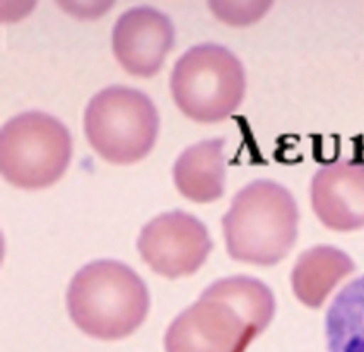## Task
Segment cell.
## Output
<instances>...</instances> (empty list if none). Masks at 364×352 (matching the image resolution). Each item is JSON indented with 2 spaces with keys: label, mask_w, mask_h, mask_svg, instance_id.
<instances>
[{
  "label": "cell",
  "mask_w": 364,
  "mask_h": 352,
  "mask_svg": "<svg viewBox=\"0 0 364 352\" xmlns=\"http://www.w3.org/2000/svg\"><path fill=\"white\" fill-rule=\"evenodd\" d=\"M311 206L332 231L364 228V164L336 161L320 168L311 180Z\"/></svg>",
  "instance_id": "cell-9"
},
{
  "label": "cell",
  "mask_w": 364,
  "mask_h": 352,
  "mask_svg": "<svg viewBox=\"0 0 364 352\" xmlns=\"http://www.w3.org/2000/svg\"><path fill=\"white\" fill-rule=\"evenodd\" d=\"M213 245L205 224L185 210L164 212L149 220L137 240L142 260L168 279L196 274Z\"/></svg>",
  "instance_id": "cell-6"
},
{
  "label": "cell",
  "mask_w": 364,
  "mask_h": 352,
  "mask_svg": "<svg viewBox=\"0 0 364 352\" xmlns=\"http://www.w3.org/2000/svg\"><path fill=\"white\" fill-rule=\"evenodd\" d=\"M200 296L230 304L255 329L257 334H262L269 326L276 311V301L269 287L258 279L245 275L219 279L202 291Z\"/></svg>",
  "instance_id": "cell-13"
},
{
  "label": "cell",
  "mask_w": 364,
  "mask_h": 352,
  "mask_svg": "<svg viewBox=\"0 0 364 352\" xmlns=\"http://www.w3.org/2000/svg\"><path fill=\"white\" fill-rule=\"evenodd\" d=\"M173 43V23L164 12L152 7L129 9L113 28L112 46L118 63L139 78L158 74Z\"/></svg>",
  "instance_id": "cell-8"
},
{
  "label": "cell",
  "mask_w": 364,
  "mask_h": 352,
  "mask_svg": "<svg viewBox=\"0 0 364 352\" xmlns=\"http://www.w3.org/2000/svg\"><path fill=\"white\" fill-rule=\"evenodd\" d=\"M298 220V206L286 186L252 181L235 195L223 218L228 253L243 264H277L294 247Z\"/></svg>",
  "instance_id": "cell-2"
},
{
  "label": "cell",
  "mask_w": 364,
  "mask_h": 352,
  "mask_svg": "<svg viewBox=\"0 0 364 352\" xmlns=\"http://www.w3.org/2000/svg\"><path fill=\"white\" fill-rule=\"evenodd\" d=\"M72 159V135L58 118L26 112L0 130V171L11 185L41 190L63 176Z\"/></svg>",
  "instance_id": "cell-5"
},
{
  "label": "cell",
  "mask_w": 364,
  "mask_h": 352,
  "mask_svg": "<svg viewBox=\"0 0 364 352\" xmlns=\"http://www.w3.org/2000/svg\"><path fill=\"white\" fill-rule=\"evenodd\" d=\"M169 87L181 113L198 124H218L241 105L247 75L235 53L221 45L204 43L178 58Z\"/></svg>",
  "instance_id": "cell-3"
},
{
  "label": "cell",
  "mask_w": 364,
  "mask_h": 352,
  "mask_svg": "<svg viewBox=\"0 0 364 352\" xmlns=\"http://www.w3.org/2000/svg\"><path fill=\"white\" fill-rule=\"evenodd\" d=\"M151 306L146 282L117 260H96L75 272L67 289V311L80 332L98 341H120L144 324Z\"/></svg>",
  "instance_id": "cell-1"
},
{
  "label": "cell",
  "mask_w": 364,
  "mask_h": 352,
  "mask_svg": "<svg viewBox=\"0 0 364 352\" xmlns=\"http://www.w3.org/2000/svg\"><path fill=\"white\" fill-rule=\"evenodd\" d=\"M255 329L230 304L200 296L178 315L164 335L166 352H243Z\"/></svg>",
  "instance_id": "cell-7"
},
{
  "label": "cell",
  "mask_w": 364,
  "mask_h": 352,
  "mask_svg": "<svg viewBox=\"0 0 364 352\" xmlns=\"http://www.w3.org/2000/svg\"><path fill=\"white\" fill-rule=\"evenodd\" d=\"M91 147L112 164H134L146 158L159 134V113L146 92L109 86L91 97L84 113Z\"/></svg>",
  "instance_id": "cell-4"
},
{
  "label": "cell",
  "mask_w": 364,
  "mask_h": 352,
  "mask_svg": "<svg viewBox=\"0 0 364 352\" xmlns=\"http://www.w3.org/2000/svg\"><path fill=\"white\" fill-rule=\"evenodd\" d=\"M354 270L349 255L333 247L306 250L293 269V291L296 298L310 308H318L330 291Z\"/></svg>",
  "instance_id": "cell-11"
},
{
  "label": "cell",
  "mask_w": 364,
  "mask_h": 352,
  "mask_svg": "<svg viewBox=\"0 0 364 352\" xmlns=\"http://www.w3.org/2000/svg\"><path fill=\"white\" fill-rule=\"evenodd\" d=\"M328 352H364V275L346 284L325 315Z\"/></svg>",
  "instance_id": "cell-12"
},
{
  "label": "cell",
  "mask_w": 364,
  "mask_h": 352,
  "mask_svg": "<svg viewBox=\"0 0 364 352\" xmlns=\"http://www.w3.org/2000/svg\"><path fill=\"white\" fill-rule=\"evenodd\" d=\"M173 181L178 192L192 202L209 203L221 198L226 183L224 139L187 147L173 166Z\"/></svg>",
  "instance_id": "cell-10"
}]
</instances>
